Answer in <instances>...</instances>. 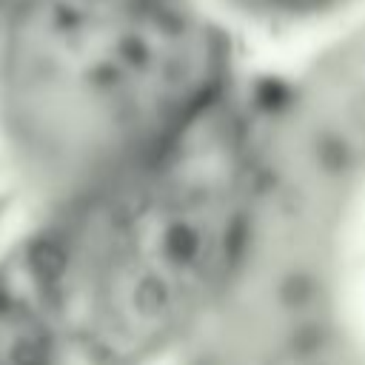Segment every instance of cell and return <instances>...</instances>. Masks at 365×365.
<instances>
[{"instance_id": "cell-4", "label": "cell", "mask_w": 365, "mask_h": 365, "mask_svg": "<svg viewBox=\"0 0 365 365\" xmlns=\"http://www.w3.org/2000/svg\"><path fill=\"white\" fill-rule=\"evenodd\" d=\"M14 6H17V0H0V46H3V37L9 29V20L14 14Z\"/></svg>"}, {"instance_id": "cell-1", "label": "cell", "mask_w": 365, "mask_h": 365, "mask_svg": "<svg viewBox=\"0 0 365 365\" xmlns=\"http://www.w3.org/2000/svg\"><path fill=\"white\" fill-rule=\"evenodd\" d=\"M225 94L228 46L197 0H17L0 46V163L71 208Z\"/></svg>"}, {"instance_id": "cell-2", "label": "cell", "mask_w": 365, "mask_h": 365, "mask_svg": "<svg viewBox=\"0 0 365 365\" xmlns=\"http://www.w3.org/2000/svg\"><path fill=\"white\" fill-rule=\"evenodd\" d=\"M265 134L225 94L163 151L66 208L57 311L111 365L202 331L251 234Z\"/></svg>"}, {"instance_id": "cell-3", "label": "cell", "mask_w": 365, "mask_h": 365, "mask_svg": "<svg viewBox=\"0 0 365 365\" xmlns=\"http://www.w3.org/2000/svg\"><path fill=\"white\" fill-rule=\"evenodd\" d=\"M248 3H257L262 9H297V6L317 3V0H248Z\"/></svg>"}]
</instances>
